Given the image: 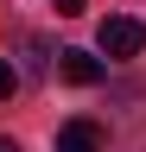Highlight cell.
I'll use <instances>...</instances> for the list:
<instances>
[{"instance_id":"cell-1","label":"cell","mask_w":146,"mask_h":152,"mask_svg":"<svg viewBox=\"0 0 146 152\" xmlns=\"http://www.w3.org/2000/svg\"><path fill=\"white\" fill-rule=\"evenodd\" d=\"M102 57L108 64H127V57H140V45H146V32H140V19H127V13H114V19H102Z\"/></svg>"},{"instance_id":"cell-2","label":"cell","mask_w":146,"mask_h":152,"mask_svg":"<svg viewBox=\"0 0 146 152\" xmlns=\"http://www.w3.org/2000/svg\"><path fill=\"white\" fill-rule=\"evenodd\" d=\"M57 76H64V83H76V89H95L102 76H108V64H102V57H89V51H57Z\"/></svg>"},{"instance_id":"cell-3","label":"cell","mask_w":146,"mask_h":152,"mask_svg":"<svg viewBox=\"0 0 146 152\" xmlns=\"http://www.w3.org/2000/svg\"><path fill=\"white\" fill-rule=\"evenodd\" d=\"M51 152H102V127L95 121H64L57 140H51Z\"/></svg>"},{"instance_id":"cell-4","label":"cell","mask_w":146,"mask_h":152,"mask_svg":"<svg viewBox=\"0 0 146 152\" xmlns=\"http://www.w3.org/2000/svg\"><path fill=\"white\" fill-rule=\"evenodd\" d=\"M13 89H19V70H13V64H7V57H0V102H7V95H13Z\"/></svg>"},{"instance_id":"cell-5","label":"cell","mask_w":146,"mask_h":152,"mask_svg":"<svg viewBox=\"0 0 146 152\" xmlns=\"http://www.w3.org/2000/svg\"><path fill=\"white\" fill-rule=\"evenodd\" d=\"M51 7H57V13H64V19H76V13H83V7H89V0H51Z\"/></svg>"},{"instance_id":"cell-6","label":"cell","mask_w":146,"mask_h":152,"mask_svg":"<svg viewBox=\"0 0 146 152\" xmlns=\"http://www.w3.org/2000/svg\"><path fill=\"white\" fill-rule=\"evenodd\" d=\"M0 152H19V146H13V140H7V133H0Z\"/></svg>"}]
</instances>
